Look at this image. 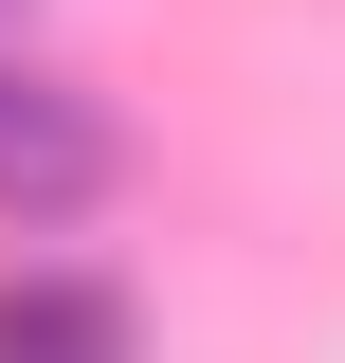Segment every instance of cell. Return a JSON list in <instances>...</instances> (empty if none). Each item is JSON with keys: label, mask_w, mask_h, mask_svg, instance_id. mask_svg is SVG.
<instances>
[{"label": "cell", "mask_w": 345, "mask_h": 363, "mask_svg": "<svg viewBox=\"0 0 345 363\" xmlns=\"http://www.w3.org/2000/svg\"><path fill=\"white\" fill-rule=\"evenodd\" d=\"M109 182H128V128H109L73 73L0 55V218H18V236H55V218H91Z\"/></svg>", "instance_id": "obj_1"}, {"label": "cell", "mask_w": 345, "mask_h": 363, "mask_svg": "<svg viewBox=\"0 0 345 363\" xmlns=\"http://www.w3.org/2000/svg\"><path fill=\"white\" fill-rule=\"evenodd\" d=\"M0 363H146L128 272H0Z\"/></svg>", "instance_id": "obj_2"}]
</instances>
